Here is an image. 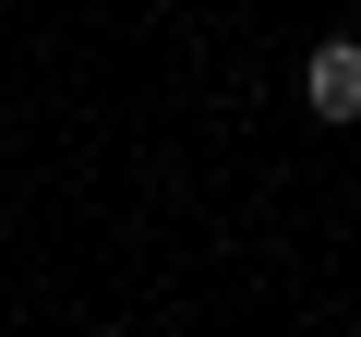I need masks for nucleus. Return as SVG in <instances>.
Listing matches in <instances>:
<instances>
[{"mask_svg":"<svg viewBox=\"0 0 361 337\" xmlns=\"http://www.w3.org/2000/svg\"><path fill=\"white\" fill-rule=\"evenodd\" d=\"M301 97H313V121H361V37H325L301 61Z\"/></svg>","mask_w":361,"mask_h":337,"instance_id":"nucleus-1","label":"nucleus"}]
</instances>
